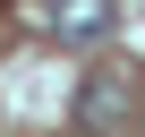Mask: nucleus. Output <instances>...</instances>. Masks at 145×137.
Listing matches in <instances>:
<instances>
[{"label": "nucleus", "mask_w": 145, "mask_h": 137, "mask_svg": "<svg viewBox=\"0 0 145 137\" xmlns=\"http://www.w3.org/2000/svg\"><path fill=\"white\" fill-rule=\"evenodd\" d=\"M68 120H77L86 137H94V128L111 137V128L128 120V77H120V68H86V86H77V103H68Z\"/></svg>", "instance_id": "1"}, {"label": "nucleus", "mask_w": 145, "mask_h": 137, "mask_svg": "<svg viewBox=\"0 0 145 137\" xmlns=\"http://www.w3.org/2000/svg\"><path fill=\"white\" fill-rule=\"evenodd\" d=\"M43 26H51L60 43H103V34L120 26V0H51Z\"/></svg>", "instance_id": "2"}]
</instances>
